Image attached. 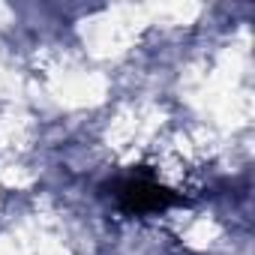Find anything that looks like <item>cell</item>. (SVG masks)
Returning a JSON list of instances; mask_svg holds the SVG:
<instances>
[{
	"mask_svg": "<svg viewBox=\"0 0 255 255\" xmlns=\"http://www.w3.org/2000/svg\"><path fill=\"white\" fill-rule=\"evenodd\" d=\"M111 198L117 201V207L129 216H147V213H162L171 204H180L183 195L162 186L153 174L147 171H132V174H123L117 180L108 183Z\"/></svg>",
	"mask_w": 255,
	"mask_h": 255,
	"instance_id": "6da1fadb",
	"label": "cell"
}]
</instances>
